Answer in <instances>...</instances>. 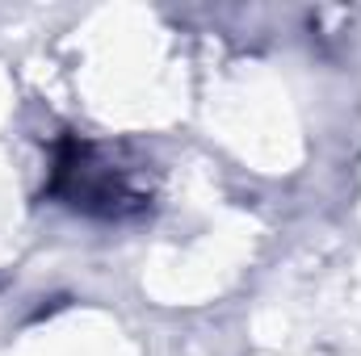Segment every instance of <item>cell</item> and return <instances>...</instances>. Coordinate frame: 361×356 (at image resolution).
<instances>
[{"label": "cell", "mask_w": 361, "mask_h": 356, "mask_svg": "<svg viewBox=\"0 0 361 356\" xmlns=\"http://www.w3.org/2000/svg\"><path fill=\"white\" fill-rule=\"evenodd\" d=\"M47 193L92 218H122L143 205V193L135 189L130 168L118 164V155L89 139H63L51 160V184Z\"/></svg>", "instance_id": "obj_1"}]
</instances>
